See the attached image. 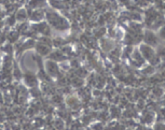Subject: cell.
Masks as SVG:
<instances>
[{"label": "cell", "mask_w": 165, "mask_h": 130, "mask_svg": "<svg viewBox=\"0 0 165 130\" xmlns=\"http://www.w3.org/2000/svg\"><path fill=\"white\" fill-rule=\"evenodd\" d=\"M141 53H142V55H144L146 58H148V59H151L153 56H154V53H153V49L150 47V46H148V45H142L141 46Z\"/></svg>", "instance_id": "obj_1"}, {"label": "cell", "mask_w": 165, "mask_h": 130, "mask_svg": "<svg viewBox=\"0 0 165 130\" xmlns=\"http://www.w3.org/2000/svg\"><path fill=\"white\" fill-rule=\"evenodd\" d=\"M145 41H146V43H148V44L154 45L158 43L157 37H155L152 32H150V31H147V32H146V35H145Z\"/></svg>", "instance_id": "obj_2"}, {"label": "cell", "mask_w": 165, "mask_h": 130, "mask_svg": "<svg viewBox=\"0 0 165 130\" xmlns=\"http://www.w3.org/2000/svg\"><path fill=\"white\" fill-rule=\"evenodd\" d=\"M150 62L152 64V65H158L159 62H160V58L158 56H153L151 59H150Z\"/></svg>", "instance_id": "obj_3"}, {"label": "cell", "mask_w": 165, "mask_h": 130, "mask_svg": "<svg viewBox=\"0 0 165 130\" xmlns=\"http://www.w3.org/2000/svg\"><path fill=\"white\" fill-rule=\"evenodd\" d=\"M159 56L161 57L162 59H164L165 60V47L160 49V51H159Z\"/></svg>", "instance_id": "obj_4"}, {"label": "cell", "mask_w": 165, "mask_h": 130, "mask_svg": "<svg viewBox=\"0 0 165 130\" xmlns=\"http://www.w3.org/2000/svg\"><path fill=\"white\" fill-rule=\"evenodd\" d=\"M160 37H162L163 39H165V27L160 30Z\"/></svg>", "instance_id": "obj_5"}, {"label": "cell", "mask_w": 165, "mask_h": 130, "mask_svg": "<svg viewBox=\"0 0 165 130\" xmlns=\"http://www.w3.org/2000/svg\"><path fill=\"white\" fill-rule=\"evenodd\" d=\"M155 130H165V126L164 125H157V127H155Z\"/></svg>", "instance_id": "obj_6"}, {"label": "cell", "mask_w": 165, "mask_h": 130, "mask_svg": "<svg viewBox=\"0 0 165 130\" xmlns=\"http://www.w3.org/2000/svg\"><path fill=\"white\" fill-rule=\"evenodd\" d=\"M142 72H144V73H150V72H153V69L150 68V67H148V68H146V70H144Z\"/></svg>", "instance_id": "obj_7"}]
</instances>
